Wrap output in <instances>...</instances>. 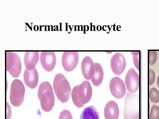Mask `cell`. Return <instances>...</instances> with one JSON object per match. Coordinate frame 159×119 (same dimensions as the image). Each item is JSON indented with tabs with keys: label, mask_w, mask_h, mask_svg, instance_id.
Segmentation results:
<instances>
[{
	"label": "cell",
	"mask_w": 159,
	"mask_h": 119,
	"mask_svg": "<svg viewBox=\"0 0 159 119\" xmlns=\"http://www.w3.org/2000/svg\"><path fill=\"white\" fill-rule=\"evenodd\" d=\"M157 86L159 87V75L157 77Z\"/></svg>",
	"instance_id": "cell-25"
},
{
	"label": "cell",
	"mask_w": 159,
	"mask_h": 119,
	"mask_svg": "<svg viewBox=\"0 0 159 119\" xmlns=\"http://www.w3.org/2000/svg\"><path fill=\"white\" fill-rule=\"evenodd\" d=\"M53 86L58 99L62 103L68 101L70 97L71 89L70 84L63 74L59 73L55 77Z\"/></svg>",
	"instance_id": "cell-3"
},
{
	"label": "cell",
	"mask_w": 159,
	"mask_h": 119,
	"mask_svg": "<svg viewBox=\"0 0 159 119\" xmlns=\"http://www.w3.org/2000/svg\"><path fill=\"white\" fill-rule=\"evenodd\" d=\"M59 119H73L72 114L67 110H64L60 114Z\"/></svg>",
	"instance_id": "cell-22"
},
{
	"label": "cell",
	"mask_w": 159,
	"mask_h": 119,
	"mask_svg": "<svg viewBox=\"0 0 159 119\" xmlns=\"http://www.w3.org/2000/svg\"><path fill=\"white\" fill-rule=\"evenodd\" d=\"M38 80L39 74L36 68L31 70L25 69L24 74V81L27 86L31 89L35 88Z\"/></svg>",
	"instance_id": "cell-12"
},
{
	"label": "cell",
	"mask_w": 159,
	"mask_h": 119,
	"mask_svg": "<svg viewBox=\"0 0 159 119\" xmlns=\"http://www.w3.org/2000/svg\"><path fill=\"white\" fill-rule=\"evenodd\" d=\"M126 60L122 54L117 52L112 57L111 66L112 72L116 75H120L126 67Z\"/></svg>",
	"instance_id": "cell-8"
},
{
	"label": "cell",
	"mask_w": 159,
	"mask_h": 119,
	"mask_svg": "<svg viewBox=\"0 0 159 119\" xmlns=\"http://www.w3.org/2000/svg\"><path fill=\"white\" fill-rule=\"evenodd\" d=\"M39 52H26L24 57V62L26 68L32 70L35 67L39 60Z\"/></svg>",
	"instance_id": "cell-14"
},
{
	"label": "cell",
	"mask_w": 159,
	"mask_h": 119,
	"mask_svg": "<svg viewBox=\"0 0 159 119\" xmlns=\"http://www.w3.org/2000/svg\"><path fill=\"white\" fill-rule=\"evenodd\" d=\"M79 61V53L76 51H66L63 52L62 64L65 70L71 72L75 68Z\"/></svg>",
	"instance_id": "cell-6"
},
{
	"label": "cell",
	"mask_w": 159,
	"mask_h": 119,
	"mask_svg": "<svg viewBox=\"0 0 159 119\" xmlns=\"http://www.w3.org/2000/svg\"><path fill=\"white\" fill-rule=\"evenodd\" d=\"M149 64L152 65L155 64L157 59V54L155 51H149Z\"/></svg>",
	"instance_id": "cell-21"
},
{
	"label": "cell",
	"mask_w": 159,
	"mask_h": 119,
	"mask_svg": "<svg viewBox=\"0 0 159 119\" xmlns=\"http://www.w3.org/2000/svg\"><path fill=\"white\" fill-rule=\"evenodd\" d=\"M149 85H152L155 82V73L152 69H149Z\"/></svg>",
	"instance_id": "cell-24"
},
{
	"label": "cell",
	"mask_w": 159,
	"mask_h": 119,
	"mask_svg": "<svg viewBox=\"0 0 159 119\" xmlns=\"http://www.w3.org/2000/svg\"><path fill=\"white\" fill-rule=\"evenodd\" d=\"M149 98L153 103H157L159 101V91L155 87L152 88L149 91Z\"/></svg>",
	"instance_id": "cell-18"
},
{
	"label": "cell",
	"mask_w": 159,
	"mask_h": 119,
	"mask_svg": "<svg viewBox=\"0 0 159 119\" xmlns=\"http://www.w3.org/2000/svg\"><path fill=\"white\" fill-rule=\"evenodd\" d=\"M149 119H159V107L155 104L151 108Z\"/></svg>",
	"instance_id": "cell-20"
},
{
	"label": "cell",
	"mask_w": 159,
	"mask_h": 119,
	"mask_svg": "<svg viewBox=\"0 0 159 119\" xmlns=\"http://www.w3.org/2000/svg\"><path fill=\"white\" fill-rule=\"evenodd\" d=\"M40 58L42 66L45 70L51 72L53 70L55 67L57 61L54 52H42Z\"/></svg>",
	"instance_id": "cell-10"
},
{
	"label": "cell",
	"mask_w": 159,
	"mask_h": 119,
	"mask_svg": "<svg viewBox=\"0 0 159 119\" xmlns=\"http://www.w3.org/2000/svg\"><path fill=\"white\" fill-rule=\"evenodd\" d=\"M125 82L129 92L134 93L137 91L139 87V76L133 68L129 69L125 77Z\"/></svg>",
	"instance_id": "cell-9"
},
{
	"label": "cell",
	"mask_w": 159,
	"mask_h": 119,
	"mask_svg": "<svg viewBox=\"0 0 159 119\" xmlns=\"http://www.w3.org/2000/svg\"><path fill=\"white\" fill-rule=\"evenodd\" d=\"M134 119H139V113L137 114V115L135 117V118H134Z\"/></svg>",
	"instance_id": "cell-26"
},
{
	"label": "cell",
	"mask_w": 159,
	"mask_h": 119,
	"mask_svg": "<svg viewBox=\"0 0 159 119\" xmlns=\"http://www.w3.org/2000/svg\"><path fill=\"white\" fill-rule=\"evenodd\" d=\"M14 61L12 68L8 72L14 78L18 77L20 74L22 64L20 58L18 55L13 52Z\"/></svg>",
	"instance_id": "cell-17"
},
{
	"label": "cell",
	"mask_w": 159,
	"mask_h": 119,
	"mask_svg": "<svg viewBox=\"0 0 159 119\" xmlns=\"http://www.w3.org/2000/svg\"><path fill=\"white\" fill-rule=\"evenodd\" d=\"M139 95L127 92L125 99L124 116L125 119H134L139 113Z\"/></svg>",
	"instance_id": "cell-4"
},
{
	"label": "cell",
	"mask_w": 159,
	"mask_h": 119,
	"mask_svg": "<svg viewBox=\"0 0 159 119\" xmlns=\"http://www.w3.org/2000/svg\"><path fill=\"white\" fill-rule=\"evenodd\" d=\"M133 56V61L134 64L138 70H139V52H131Z\"/></svg>",
	"instance_id": "cell-23"
},
{
	"label": "cell",
	"mask_w": 159,
	"mask_h": 119,
	"mask_svg": "<svg viewBox=\"0 0 159 119\" xmlns=\"http://www.w3.org/2000/svg\"><path fill=\"white\" fill-rule=\"evenodd\" d=\"M25 86L22 82L18 79L12 82L10 94V101L15 107L20 106L23 102L25 93Z\"/></svg>",
	"instance_id": "cell-5"
},
{
	"label": "cell",
	"mask_w": 159,
	"mask_h": 119,
	"mask_svg": "<svg viewBox=\"0 0 159 119\" xmlns=\"http://www.w3.org/2000/svg\"><path fill=\"white\" fill-rule=\"evenodd\" d=\"M92 94V88L90 82L84 81L73 89L72 98L75 105L80 108L90 100Z\"/></svg>",
	"instance_id": "cell-1"
},
{
	"label": "cell",
	"mask_w": 159,
	"mask_h": 119,
	"mask_svg": "<svg viewBox=\"0 0 159 119\" xmlns=\"http://www.w3.org/2000/svg\"><path fill=\"white\" fill-rule=\"evenodd\" d=\"M81 69L84 77L88 80L91 79L95 71V65L90 57L86 56L83 58Z\"/></svg>",
	"instance_id": "cell-11"
},
{
	"label": "cell",
	"mask_w": 159,
	"mask_h": 119,
	"mask_svg": "<svg viewBox=\"0 0 159 119\" xmlns=\"http://www.w3.org/2000/svg\"><path fill=\"white\" fill-rule=\"evenodd\" d=\"M43 110L46 112L51 111L54 104L55 97L51 84L47 81L40 84L38 93Z\"/></svg>",
	"instance_id": "cell-2"
},
{
	"label": "cell",
	"mask_w": 159,
	"mask_h": 119,
	"mask_svg": "<svg viewBox=\"0 0 159 119\" xmlns=\"http://www.w3.org/2000/svg\"><path fill=\"white\" fill-rule=\"evenodd\" d=\"M7 71L9 72L11 69L14 63L13 52H7Z\"/></svg>",
	"instance_id": "cell-19"
},
{
	"label": "cell",
	"mask_w": 159,
	"mask_h": 119,
	"mask_svg": "<svg viewBox=\"0 0 159 119\" xmlns=\"http://www.w3.org/2000/svg\"><path fill=\"white\" fill-rule=\"evenodd\" d=\"M104 115L106 119H118L119 109L116 101L111 100L107 103L104 109Z\"/></svg>",
	"instance_id": "cell-13"
},
{
	"label": "cell",
	"mask_w": 159,
	"mask_h": 119,
	"mask_svg": "<svg viewBox=\"0 0 159 119\" xmlns=\"http://www.w3.org/2000/svg\"><path fill=\"white\" fill-rule=\"evenodd\" d=\"M109 88L112 95L118 99L123 98L126 93L125 83L118 77H114L111 79L109 83Z\"/></svg>",
	"instance_id": "cell-7"
},
{
	"label": "cell",
	"mask_w": 159,
	"mask_h": 119,
	"mask_svg": "<svg viewBox=\"0 0 159 119\" xmlns=\"http://www.w3.org/2000/svg\"><path fill=\"white\" fill-rule=\"evenodd\" d=\"M95 71L91 80L94 86H98L102 83L103 78L104 72L103 68L100 64L94 63Z\"/></svg>",
	"instance_id": "cell-15"
},
{
	"label": "cell",
	"mask_w": 159,
	"mask_h": 119,
	"mask_svg": "<svg viewBox=\"0 0 159 119\" xmlns=\"http://www.w3.org/2000/svg\"><path fill=\"white\" fill-rule=\"evenodd\" d=\"M80 119H100V117L97 109L92 105L84 108L81 114Z\"/></svg>",
	"instance_id": "cell-16"
}]
</instances>
